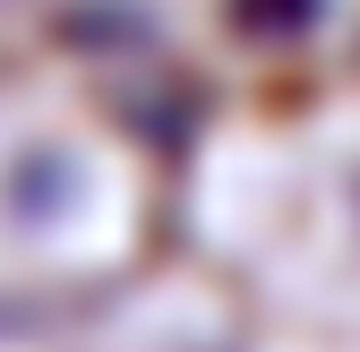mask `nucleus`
I'll use <instances>...</instances> for the list:
<instances>
[{"instance_id": "1", "label": "nucleus", "mask_w": 360, "mask_h": 352, "mask_svg": "<svg viewBox=\"0 0 360 352\" xmlns=\"http://www.w3.org/2000/svg\"><path fill=\"white\" fill-rule=\"evenodd\" d=\"M352 206H360V172H352Z\"/></svg>"}]
</instances>
